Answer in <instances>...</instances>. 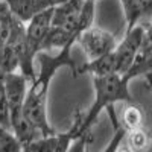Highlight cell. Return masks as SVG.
<instances>
[{"label":"cell","instance_id":"cell-1","mask_svg":"<svg viewBox=\"0 0 152 152\" xmlns=\"http://www.w3.org/2000/svg\"><path fill=\"white\" fill-rule=\"evenodd\" d=\"M129 78L122 73H111L107 76H93L94 85V102L82 114V120L78 129V137L90 128L97 120L99 114L110 105H116L117 102H134V97L129 91Z\"/></svg>","mask_w":152,"mask_h":152},{"label":"cell","instance_id":"cell-2","mask_svg":"<svg viewBox=\"0 0 152 152\" xmlns=\"http://www.w3.org/2000/svg\"><path fill=\"white\" fill-rule=\"evenodd\" d=\"M75 43H76L75 38L69 40L64 46L59 47V52L56 55H50L49 50H38L37 55H35V59L38 62L40 72L37 73L35 79L31 84L37 85V87L47 88V90H49L50 81H52L53 75L61 67H69L72 70L73 76H78V67H76L75 61L72 58V49H73Z\"/></svg>","mask_w":152,"mask_h":152},{"label":"cell","instance_id":"cell-3","mask_svg":"<svg viewBox=\"0 0 152 152\" xmlns=\"http://www.w3.org/2000/svg\"><path fill=\"white\" fill-rule=\"evenodd\" d=\"M47 88L32 85L26 90L21 105V114L29 123H32L41 135L55 132L47 119Z\"/></svg>","mask_w":152,"mask_h":152},{"label":"cell","instance_id":"cell-4","mask_svg":"<svg viewBox=\"0 0 152 152\" xmlns=\"http://www.w3.org/2000/svg\"><path fill=\"white\" fill-rule=\"evenodd\" d=\"M151 29L149 23H137L131 29L125 31V37L120 41H117L116 47H114V53H116L117 59V73H123L126 69L131 66V62L137 53L138 47H140L145 34Z\"/></svg>","mask_w":152,"mask_h":152},{"label":"cell","instance_id":"cell-5","mask_svg":"<svg viewBox=\"0 0 152 152\" xmlns=\"http://www.w3.org/2000/svg\"><path fill=\"white\" fill-rule=\"evenodd\" d=\"M76 41H79V44L82 46L84 52L88 55V58L93 59L107 52H111L117 44V37L100 28L88 26L79 34Z\"/></svg>","mask_w":152,"mask_h":152},{"label":"cell","instance_id":"cell-6","mask_svg":"<svg viewBox=\"0 0 152 152\" xmlns=\"http://www.w3.org/2000/svg\"><path fill=\"white\" fill-rule=\"evenodd\" d=\"M52 12H53V6L35 14L29 21H26V24H24L28 46L31 47V50L35 55H37L38 50H40L41 43L44 40L47 31L52 26Z\"/></svg>","mask_w":152,"mask_h":152},{"label":"cell","instance_id":"cell-7","mask_svg":"<svg viewBox=\"0 0 152 152\" xmlns=\"http://www.w3.org/2000/svg\"><path fill=\"white\" fill-rule=\"evenodd\" d=\"M62 2L64 0H5L9 11L23 23L29 21L38 12L56 6Z\"/></svg>","mask_w":152,"mask_h":152},{"label":"cell","instance_id":"cell-8","mask_svg":"<svg viewBox=\"0 0 152 152\" xmlns=\"http://www.w3.org/2000/svg\"><path fill=\"white\" fill-rule=\"evenodd\" d=\"M90 73L91 76H107L111 73H117V59L114 49L111 52H107L97 58H93L88 62L78 67V75Z\"/></svg>","mask_w":152,"mask_h":152},{"label":"cell","instance_id":"cell-9","mask_svg":"<svg viewBox=\"0 0 152 152\" xmlns=\"http://www.w3.org/2000/svg\"><path fill=\"white\" fill-rule=\"evenodd\" d=\"M123 14L126 20V31L135 26L137 23H142V20L151 18L152 14V2L145 0H120Z\"/></svg>","mask_w":152,"mask_h":152},{"label":"cell","instance_id":"cell-10","mask_svg":"<svg viewBox=\"0 0 152 152\" xmlns=\"http://www.w3.org/2000/svg\"><path fill=\"white\" fill-rule=\"evenodd\" d=\"M122 120H123L122 125L126 128V131L132 128H138V126H143L145 113L138 105H135V102H128V105L123 110Z\"/></svg>","mask_w":152,"mask_h":152},{"label":"cell","instance_id":"cell-11","mask_svg":"<svg viewBox=\"0 0 152 152\" xmlns=\"http://www.w3.org/2000/svg\"><path fill=\"white\" fill-rule=\"evenodd\" d=\"M126 135H128L129 149H132V151H145V149L149 148V135L145 131L143 126L128 129L126 131Z\"/></svg>","mask_w":152,"mask_h":152},{"label":"cell","instance_id":"cell-12","mask_svg":"<svg viewBox=\"0 0 152 152\" xmlns=\"http://www.w3.org/2000/svg\"><path fill=\"white\" fill-rule=\"evenodd\" d=\"M15 151H21V143L8 128L0 125V152H15Z\"/></svg>","mask_w":152,"mask_h":152},{"label":"cell","instance_id":"cell-13","mask_svg":"<svg viewBox=\"0 0 152 152\" xmlns=\"http://www.w3.org/2000/svg\"><path fill=\"white\" fill-rule=\"evenodd\" d=\"M145 2H152V0H145Z\"/></svg>","mask_w":152,"mask_h":152},{"label":"cell","instance_id":"cell-14","mask_svg":"<svg viewBox=\"0 0 152 152\" xmlns=\"http://www.w3.org/2000/svg\"><path fill=\"white\" fill-rule=\"evenodd\" d=\"M94 2H96V0H94Z\"/></svg>","mask_w":152,"mask_h":152}]
</instances>
